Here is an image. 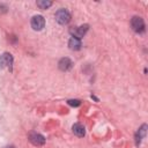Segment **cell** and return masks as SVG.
<instances>
[{"label": "cell", "mask_w": 148, "mask_h": 148, "mask_svg": "<svg viewBox=\"0 0 148 148\" xmlns=\"http://www.w3.org/2000/svg\"><path fill=\"white\" fill-rule=\"evenodd\" d=\"M54 17H56V21H57L59 24H67V23L71 21V14H69V12H68L67 9H65V8L59 9V10L56 13Z\"/></svg>", "instance_id": "cell-1"}, {"label": "cell", "mask_w": 148, "mask_h": 148, "mask_svg": "<svg viewBox=\"0 0 148 148\" xmlns=\"http://www.w3.org/2000/svg\"><path fill=\"white\" fill-rule=\"evenodd\" d=\"M131 25L135 32H143L145 31V22H143L142 17H140V16H133L131 20Z\"/></svg>", "instance_id": "cell-2"}, {"label": "cell", "mask_w": 148, "mask_h": 148, "mask_svg": "<svg viewBox=\"0 0 148 148\" xmlns=\"http://www.w3.org/2000/svg\"><path fill=\"white\" fill-rule=\"evenodd\" d=\"M88 28H89V25H88V24H83V25H80V27L71 28L69 32L72 34V37H75V38L81 39V38L86 35V32L88 31Z\"/></svg>", "instance_id": "cell-3"}, {"label": "cell", "mask_w": 148, "mask_h": 148, "mask_svg": "<svg viewBox=\"0 0 148 148\" xmlns=\"http://www.w3.org/2000/svg\"><path fill=\"white\" fill-rule=\"evenodd\" d=\"M44 25H45V20H44V17L42 15H35L31 18V28L34 30L39 31V30H42L44 28Z\"/></svg>", "instance_id": "cell-4"}, {"label": "cell", "mask_w": 148, "mask_h": 148, "mask_svg": "<svg viewBox=\"0 0 148 148\" xmlns=\"http://www.w3.org/2000/svg\"><path fill=\"white\" fill-rule=\"evenodd\" d=\"M12 65H13V56L10 53H3L0 56V66L1 67H6L12 69Z\"/></svg>", "instance_id": "cell-5"}, {"label": "cell", "mask_w": 148, "mask_h": 148, "mask_svg": "<svg viewBox=\"0 0 148 148\" xmlns=\"http://www.w3.org/2000/svg\"><path fill=\"white\" fill-rule=\"evenodd\" d=\"M29 141L35 146H43L45 143V138L38 133H31L29 135Z\"/></svg>", "instance_id": "cell-6"}, {"label": "cell", "mask_w": 148, "mask_h": 148, "mask_svg": "<svg viewBox=\"0 0 148 148\" xmlns=\"http://www.w3.org/2000/svg\"><path fill=\"white\" fill-rule=\"evenodd\" d=\"M72 66H73V62H72V60L68 59V58H61V59L59 60V62H58L59 69H60V71H64V72L71 69Z\"/></svg>", "instance_id": "cell-7"}, {"label": "cell", "mask_w": 148, "mask_h": 148, "mask_svg": "<svg viewBox=\"0 0 148 148\" xmlns=\"http://www.w3.org/2000/svg\"><path fill=\"white\" fill-rule=\"evenodd\" d=\"M72 130H73V133H74L76 136L82 138V136H84V134H86V128H84V126H83L82 124H80V123L74 124L73 127H72Z\"/></svg>", "instance_id": "cell-8"}, {"label": "cell", "mask_w": 148, "mask_h": 148, "mask_svg": "<svg viewBox=\"0 0 148 148\" xmlns=\"http://www.w3.org/2000/svg\"><path fill=\"white\" fill-rule=\"evenodd\" d=\"M68 46L71 50L73 51H77L81 49V40L79 38H75V37H71V39L68 40Z\"/></svg>", "instance_id": "cell-9"}, {"label": "cell", "mask_w": 148, "mask_h": 148, "mask_svg": "<svg viewBox=\"0 0 148 148\" xmlns=\"http://www.w3.org/2000/svg\"><path fill=\"white\" fill-rule=\"evenodd\" d=\"M146 131H147V125L143 124V125L139 128V131L136 132V134H135V141H136V145H138V146H139L141 139L145 138V135H146Z\"/></svg>", "instance_id": "cell-10"}, {"label": "cell", "mask_w": 148, "mask_h": 148, "mask_svg": "<svg viewBox=\"0 0 148 148\" xmlns=\"http://www.w3.org/2000/svg\"><path fill=\"white\" fill-rule=\"evenodd\" d=\"M51 5H52V1H46V0H39V1H37V6H38L40 9H46V8H49Z\"/></svg>", "instance_id": "cell-11"}, {"label": "cell", "mask_w": 148, "mask_h": 148, "mask_svg": "<svg viewBox=\"0 0 148 148\" xmlns=\"http://www.w3.org/2000/svg\"><path fill=\"white\" fill-rule=\"evenodd\" d=\"M67 103L71 105V106H79L81 104V102L79 99H68Z\"/></svg>", "instance_id": "cell-12"}]
</instances>
